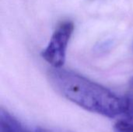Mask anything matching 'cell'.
<instances>
[{
  "label": "cell",
  "mask_w": 133,
  "mask_h": 132,
  "mask_svg": "<svg viewBox=\"0 0 133 132\" xmlns=\"http://www.w3.org/2000/svg\"><path fill=\"white\" fill-rule=\"evenodd\" d=\"M48 77L58 93L88 111L114 118L122 116L128 110V97L118 96L76 72L52 68Z\"/></svg>",
  "instance_id": "obj_1"
},
{
  "label": "cell",
  "mask_w": 133,
  "mask_h": 132,
  "mask_svg": "<svg viewBox=\"0 0 133 132\" xmlns=\"http://www.w3.org/2000/svg\"><path fill=\"white\" fill-rule=\"evenodd\" d=\"M74 30V24L65 21L58 25L54 31L47 47L41 52V57L54 68H61L66 57L69 41Z\"/></svg>",
  "instance_id": "obj_2"
},
{
  "label": "cell",
  "mask_w": 133,
  "mask_h": 132,
  "mask_svg": "<svg viewBox=\"0 0 133 132\" xmlns=\"http://www.w3.org/2000/svg\"><path fill=\"white\" fill-rule=\"evenodd\" d=\"M0 132H29L10 114L3 109L0 113Z\"/></svg>",
  "instance_id": "obj_3"
},
{
  "label": "cell",
  "mask_w": 133,
  "mask_h": 132,
  "mask_svg": "<svg viewBox=\"0 0 133 132\" xmlns=\"http://www.w3.org/2000/svg\"><path fill=\"white\" fill-rule=\"evenodd\" d=\"M128 99L127 111L115 124V129L117 132H133V97H128Z\"/></svg>",
  "instance_id": "obj_4"
},
{
  "label": "cell",
  "mask_w": 133,
  "mask_h": 132,
  "mask_svg": "<svg viewBox=\"0 0 133 132\" xmlns=\"http://www.w3.org/2000/svg\"><path fill=\"white\" fill-rule=\"evenodd\" d=\"M35 132H71L68 131H64L57 128H37Z\"/></svg>",
  "instance_id": "obj_5"
}]
</instances>
